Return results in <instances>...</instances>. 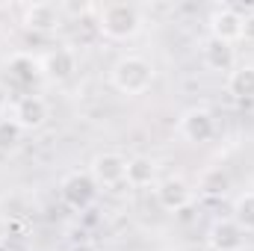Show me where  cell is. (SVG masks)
<instances>
[{"instance_id":"cell-1","label":"cell","mask_w":254,"mask_h":251,"mask_svg":"<svg viewBox=\"0 0 254 251\" xmlns=\"http://www.w3.org/2000/svg\"><path fill=\"white\" fill-rule=\"evenodd\" d=\"M154 83V65L142 57H122L113 65V86L122 95H145Z\"/></svg>"},{"instance_id":"cell-2","label":"cell","mask_w":254,"mask_h":251,"mask_svg":"<svg viewBox=\"0 0 254 251\" xmlns=\"http://www.w3.org/2000/svg\"><path fill=\"white\" fill-rule=\"evenodd\" d=\"M98 27L107 39H116V42H125L130 36L139 33L142 27V18L136 12V6L130 3H110L101 9V18H98Z\"/></svg>"},{"instance_id":"cell-3","label":"cell","mask_w":254,"mask_h":251,"mask_svg":"<svg viewBox=\"0 0 254 251\" xmlns=\"http://www.w3.org/2000/svg\"><path fill=\"white\" fill-rule=\"evenodd\" d=\"M89 175L98 187H107V189H116V187H125L127 184V157L116 154V151H104L92 160L89 166Z\"/></svg>"},{"instance_id":"cell-4","label":"cell","mask_w":254,"mask_h":251,"mask_svg":"<svg viewBox=\"0 0 254 251\" xmlns=\"http://www.w3.org/2000/svg\"><path fill=\"white\" fill-rule=\"evenodd\" d=\"M63 192L65 204H71L74 210H86L92 201H95V192H98V184L92 181L89 172H71L68 178H63Z\"/></svg>"},{"instance_id":"cell-5","label":"cell","mask_w":254,"mask_h":251,"mask_svg":"<svg viewBox=\"0 0 254 251\" xmlns=\"http://www.w3.org/2000/svg\"><path fill=\"white\" fill-rule=\"evenodd\" d=\"M181 133H184L187 142L204 145V142H210V139L216 136V119H213L207 110L192 107V110H187V113L181 116Z\"/></svg>"},{"instance_id":"cell-6","label":"cell","mask_w":254,"mask_h":251,"mask_svg":"<svg viewBox=\"0 0 254 251\" xmlns=\"http://www.w3.org/2000/svg\"><path fill=\"white\" fill-rule=\"evenodd\" d=\"M154 192H157L160 207L169 210V213H181V210H187L190 201H192V189H190V184H187L184 178H166V181L157 184Z\"/></svg>"},{"instance_id":"cell-7","label":"cell","mask_w":254,"mask_h":251,"mask_svg":"<svg viewBox=\"0 0 254 251\" xmlns=\"http://www.w3.org/2000/svg\"><path fill=\"white\" fill-rule=\"evenodd\" d=\"M207 243H210L213 251H243L246 231L234 219H219V222H213V228L207 234Z\"/></svg>"},{"instance_id":"cell-8","label":"cell","mask_w":254,"mask_h":251,"mask_svg":"<svg viewBox=\"0 0 254 251\" xmlns=\"http://www.w3.org/2000/svg\"><path fill=\"white\" fill-rule=\"evenodd\" d=\"M210 33L213 39L225 42V45H234L243 39V15L234 9V6H225V9H216L213 18H210Z\"/></svg>"},{"instance_id":"cell-9","label":"cell","mask_w":254,"mask_h":251,"mask_svg":"<svg viewBox=\"0 0 254 251\" xmlns=\"http://www.w3.org/2000/svg\"><path fill=\"white\" fill-rule=\"evenodd\" d=\"M12 119H15V125L21 127V130H39L48 122V104H45V98H39V95L18 98Z\"/></svg>"},{"instance_id":"cell-10","label":"cell","mask_w":254,"mask_h":251,"mask_svg":"<svg viewBox=\"0 0 254 251\" xmlns=\"http://www.w3.org/2000/svg\"><path fill=\"white\" fill-rule=\"evenodd\" d=\"M160 166H157V160H151V157H133V160H127V187L133 189H145V187H157L160 181Z\"/></svg>"},{"instance_id":"cell-11","label":"cell","mask_w":254,"mask_h":251,"mask_svg":"<svg viewBox=\"0 0 254 251\" xmlns=\"http://www.w3.org/2000/svg\"><path fill=\"white\" fill-rule=\"evenodd\" d=\"M42 71H45V77H51V80H57V83L68 80V77L77 71V57H74V51H71V48H54V51L42 60Z\"/></svg>"},{"instance_id":"cell-12","label":"cell","mask_w":254,"mask_h":251,"mask_svg":"<svg viewBox=\"0 0 254 251\" xmlns=\"http://www.w3.org/2000/svg\"><path fill=\"white\" fill-rule=\"evenodd\" d=\"M24 27L36 33H51L60 27V9L54 3H33L24 9Z\"/></svg>"},{"instance_id":"cell-13","label":"cell","mask_w":254,"mask_h":251,"mask_svg":"<svg viewBox=\"0 0 254 251\" xmlns=\"http://www.w3.org/2000/svg\"><path fill=\"white\" fill-rule=\"evenodd\" d=\"M201 57H204V65H207L210 71H231L234 63H237L234 45H225V42H219V39H213V36L204 42Z\"/></svg>"},{"instance_id":"cell-14","label":"cell","mask_w":254,"mask_h":251,"mask_svg":"<svg viewBox=\"0 0 254 251\" xmlns=\"http://www.w3.org/2000/svg\"><path fill=\"white\" fill-rule=\"evenodd\" d=\"M228 92L240 101L254 98V65H240L228 74Z\"/></svg>"},{"instance_id":"cell-15","label":"cell","mask_w":254,"mask_h":251,"mask_svg":"<svg viewBox=\"0 0 254 251\" xmlns=\"http://www.w3.org/2000/svg\"><path fill=\"white\" fill-rule=\"evenodd\" d=\"M246 234H254V192H243L234 201V216H231Z\"/></svg>"},{"instance_id":"cell-16","label":"cell","mask_w":254,"mask_h":251,"mask_svg":"<svg viewBox=\"0 0 254 251\" xmlns=\"http://www.w3.org/2000/svg\"><path fill=\"white\" fill-rule=\"evenodd\" d=\"M225 189H228V175L222 169H210V172L201 175V192H207V195H225Z\"/></svg>"},{"instance_id":"cell-17","label":"cell","mask_w":254,"mask_h":251,"mask_svg":"<svg viewBox=\"0 0 254 251\" xmlns=\"http://www.w3.org/2000/svg\"><path fill=\"white\" fill-rule=\"evenodd\" d=\"M21 139V127L15 125V119H0V151L15 148Z\"/></svg>"},{"instance_id":"cell-18","label":"cell","mask_w":254,"mask_h":251,"mask_svg":"<svg viewBox=\"0 0 254 251\" xmlns=\"http://www.w3.org/2000/svg\"><path fill=\"white\" fill-rule=\"evenodd\" d=\"M6 110H9V89L0 83V119H6Z\"/></svg>"},{"instance_id":"cell-19","label":"cell","mask_w":254,"mask_h":251,"mask_svg":"<svg viewBox=\"0 0 254 251\" xmlns=\"http://www.w3.org/2000/svg\"><path fill=\"white\" fill-rule=\"evenodd\" d=\"M243 39L254 42V15L252 18H243Z\"/></svg>"},{"instance_id":"cell-20","label":"cell","mask_w":254,"mask_h":251,"mask_svg":"<svg viewBox=\"0 0 254 251\" xmlns=\"http://www.w3.org/2000/svg\"><path fill=\"white\" fill-rule=\"evenodd\" d=\"M74 251H95V249H92V246H86V243H83V246H77V249H74Z\"/></svg>"},{"instance_id":"cell-21","label":"cell","mask_w":254,"mask_h":251,"mask_svg":"<svg viewBox=\"0 0 254 251\" xmlns=\"http://www.w3.org/2000/svg\"><path fill=\"white\" fill-rule=\"evenodd\" d=\"M0 39H3V27H0Z\"/></svg>"}]
</instances>
